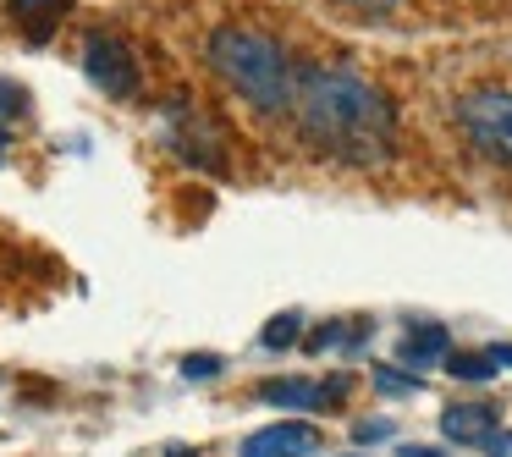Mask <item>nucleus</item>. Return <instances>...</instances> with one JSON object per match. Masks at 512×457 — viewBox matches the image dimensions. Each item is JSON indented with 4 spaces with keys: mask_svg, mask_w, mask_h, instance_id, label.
I'll return each mask as SVG.
<instances>
[{
    "mask_svg": "<svg viewBox=\"0 0 512 457\" xmlns=\"http://www.w3.org/2000/svg\"><path fill=\"white\" fill-rule=\"evenodd\" d=\"M298 122L325 155L353 160V166H375L391 155L397 127H391V105L369 89L358 72L342 67H309L298 72Z\"/></svg>",
    "mask_w": 512,
    "mask_h": 457,
    "instance_id": "f257e3e1",
    "label": "nucleus"
},
{
    "mask_svg": "<svg viewBox=\"0 0 512 457\" xmlns=\"http://www.w3.org/2000/svg\"><path fill=\"white\" fill-rule=\"evenodd\" d=\"M210 67L265 116L292 100L287 56H281V45L270 34H259V28H237V23L215 28L210 34Z\"/></svg>",
    "mask_w": 512,
    "mask_h": 457,
    "instance_id": "f03ea898",
    "label": "nucleus"
},
{
    "mask_svg": "<svg viewBox=\"0 0 512 457\" xmlns=\"http://www.w3.org/2000/svg\"><path fill=\"white\" fill-rule=\"evenodd\" d=\"M463 127L490 160L512 166V94L485 89V94H468L463 100Z\"/></svg>",
    "mask_w": 512,
    "mask_h": 457,
    "instance_id": "7ed1b4c3",
    "label": "nucleus"
},
{
    "mask_svg": "<svg viewBox=\"0 0 512 457\" xmlns=\"http://www.w3.org/2000/svg\"><path fill=\"white\" fill-rule=\"evenodd\" d=\"M166 144L177 149L188 166H204V171H221V133H215V122L204 111H193L188 100H177L166 111Z\"/></svg>",
    "mask_w": 512,
    "mask_h": 457,
    "instance_id": "20e7f679",
    "label": "nucleus"
},
{
    "mask_svg": "<svg viewBox=\"0 0 512 457\" xmlns=\"http://www.w3.org/2000/svg\"><path fill=\"white\" fill-rule=\"evenodd\" d=\"M83 72H89V83L100 94H111V100H133L138 94V61L127 56V45L111 34H89V45H83Z\"/></svg>",
    "mask_w": 512,
    "mask_h": 457,
    "instance_id": "39448f33",
    "label": "nucleus"
},
{
    "mask_svg": "<svg viewBox=\"0 0 512 457\" xmlns=\"http://www.w3.org/2000/svg\"><path fill=\"white\" fill-rule=\"evenodd\" d=\"M314 446H320V430L314 424H265V430H254L243 441V457H309Z\"/></svg>",
    "mask_w": 512,
    "mask_h": 457,
    "instance_id": "423d86ee",
    "label": "nucleus"
},
{
    "mask_svg": "<svg viewBox=\"0 0 512 457\" xmlns=\"http://www.w3.org/2000/svg\"><path fill=\"white\" fill-rule=\"evenodd\" d=\"M259 397H265L270 408H303V413H314V408H325V402L342 397V380H325V386H314V380H265V386H259Z\"/></svg>",
    "mask_w": 512,
    "mask_h": 457,
    "instance_id": "0eeeda50",
    "label": "nucleus"
},
{
    "mask_svg": "<svg viewBox=\"0 0 512 457\" xmlns=\"http://www.w3.org/2000/svg\"><path fill=\"white\" fill-rule=\"evenodd\" d=\"M441 430H446V441H457V446H485L490 435H496V413L479 408V402H452V408L441 413Z\"/></svg>",
    "mask_w": 512,
    "mask_h": 457,
    "instance_id": "6e6552de",
    "label": "nucleus"
},
{
    "mask_svg": "<svg viewBox=\"0 0 512 457\" xmlns=\"http://www.w3.org/2000/svg\"><path fill=\"white\" fill-rule=\"evenodd\" d=\"M446 325H419V331H408L402 336V364L408 369H435V364H446Z\"/></svg>",
    "mask_w": 512,
    "mask_h": 457,
    "instance_id": "1a4fd4ad",
    "label": "nucleus"
},
{
    "mask_svg": "<svg viewBox=\"0 0 512 457\" xmlns=\"http://www.w3.org/2000/svg\"><path fill=\"white\" fill-rule=\"evenodd\" d=\"M446 375H457V380H490V375H496V358H490V353H446Z\"/></svg>",
    "mask_w": 512,
    "mask_h": 457,
    "instance_id": "9d476101",
    "label": "nucleus"
},
{
    "mask_svg": "<svg viewBox=\"0 0 512 457\" xmlns=\"http://www.w3.org/2000/svg\"><path fill=\"white\" fill-rule=\"evenodd\" d=\"M298 314H276V320H270V331H265V347H270V353H281V347H292V342H298Z\"/></svg>",
    "mask_w": 512,
    "mask_h": 457,
    "instance_id": "9b49d317",
    "label": "nucleus"
},
{
    "mask_svg": "<svg viewBox=\"0 0 512 457\" xmlns=\"http://www.w3.org/2000/svg\"><path fill=\"white\" fill-rule=\"evenodd\" d=\"M23 105H28V94L17 89L12 78H0V122H12V116H23Z\"/></svg>",
    "mask_w": 512,
    "mask_h": 457,
    "instance_id": "f8f14e48",
    "label": "nucleus"
},
{
    "mask_svg": "<svg viewBox=\"0 0 512 457\" xmlns=\"http://www.w3.org/2000/svg\"><path fill=\"white\" fill-rule=\"evenodd\" d=\"M182 375H188V380H210V375H221V358H215V353H188V358H182Z\"/></svg>",
    "mask_w": 512,
    "mask_h": 457,
    "instance_id": "ddd939ff",
    "label": "nucleus"
},
{
    "mask_svg": "<svg viewBox=\"0 0 512 457\" xmlns=\"http://www.w3.org/2000/svg\"><path fill=\"white\" fill-rule=\"evenodd\" d=\"M375 386L386 391V397H408L419 380H413V375H397V369H375Z\"/></svg>",
    "mask_w": 512,
    "mask_h": 457,
    "instance_id": "4468645a",
    "label": "nucleus"
},
{
    "mask_svg": "<svg viewBox=\"0 0 512 457\" xmlns=\"http://www.w3.org/2000/svg\"><path fill=\"white\" fill-rule=\"evenodd\" d=\"M485 457H512V430H496L485 441Z\"/></svg>",
    "mask_w": 512,
    "mask_h": 457,
    "instance_id": "2eb2a0df",
    "label": "nucleus"
},
{
    "mask_svg": "<svg viewBox=\"0 0 512 457\" xmlns=\"http://www.w3.org/2000/svg\"><path fill=\"white\" fill-rule=\"evenodd\" d=\"M391 424H358V441H386Z\"/></svg>",
    "mask_w": 512,
    "mask_h": 457,
    "instance_id": "dca6fc26",
    "label": "nucleus"
},
{
    "mask_svg": "<svg viewBox=\"0 0 512 457\" xmlns=\"http://www.w3.org/2000/svg\"><path fill=\"white\" fill-rule=\"evenodd\" d=\"M397 457H446V452H441V446H402Z\"/></svg>",
    "mask_w": 512,
    "mask_h": 457,
    "instance_id": "f3484780",
    "label": "nucleus"
},
{
    "mask_svg": "<svg viewBox=\"0 0 512 457\" xmlns=\"http://www.w3.org/2000/svg\"><path fill=\"white\" fill-rule=\"evenodd\" d=\"M490 358H496V369H501V364H512V347H507V342H501V347H490Z\"/></svg>",
    "mask_w": 512,
    "mask_h": 457,
    "instance_id": "a211bd4d",
    "label": "nucleus"
},
{
    "mask_svg": "<svg viewBox=\"0 0 512 457\" xmlns=\"http://www.w3.org/2000/svg\"><path fill=\"white\" fill-rule=\"evenodd\" d=\"M353 6H369V12H375V6H391V0H353Z\"/></svg>",
    "mask_w": 512,
    "mask_h": 457,
    "instance_id": "6ab92c4d",
    "label": "nucleus"
},
{
    "mask_svg": "<svg viewBox=\"0 0 512 457\" xmlns=\"http://www.w3.org/2000/svg\"><path fill=\"white\" fill-rule=\"evenodd\" d=\"M166 457H193V452H188V446H171V452H166Z\"/></svg>",
    "mask_w": 512,
    "mask_h": 457,
    "instance_id": "aec40b11",
    "label": "nucleus"
},
{
    "mask_svg": "<svg viewBox=\"0 0 512 457\" xmlns=\"http://www.w3.org/2000/svg\"><path fill=\"white\" fill-rule=\"evenodd\" d=\"M0 160H6V127H0Z\"/></svg>",
    "mask_w": 512,
    "mask_h": 457,
    "instance_id": "412c9836",
    "label": "nucleus"
}]
</instances>
